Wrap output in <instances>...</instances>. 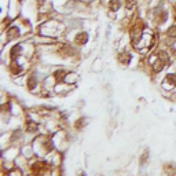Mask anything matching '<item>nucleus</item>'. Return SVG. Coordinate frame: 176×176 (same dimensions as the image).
Wrapping results in <instances>:
<instances>
[{"instance_id": "1", "label": "nucleus", "mask_w": 176, "mask_h": 176, "mask_svg": "<svg viewBox=\"0 0 176 176\" xmlns=\"http://www.w3.org/2000/svg\"><path fill=\"white\" fill-rule=\"evenodd\" d=\"M169 87V88H175L176 87V74H168L165 77L164 81V87Z\"/></svg>"}, {"instance_id": "2", "label": "nucleus", "mask_w": 176, "mask_h": 176, "mask_svg": "<svg viewBox=\"0 0 176 176\" xmlns=\"http://www.w3.org/2000/svg\"><path fill=\"white\" fill-rule=\"evenodd\" d=\"M87 40H88V36H87V33H79V36L76 37V43L79 44V46H83V44H85L87 43Z\"/></svg>"}, {"instance_id": "3", "label": "nucleus", "mask_w": 176, "mask_h": 176, "mask_svg": "<svg viewBox=\"0 0 176 176\" xmlns=\"http://www.w3.org/2000/svg\"><path fill=\"white\" fill-rule=\"evenodd\" d=\"M37 87V77L34 74H32L29 79H28V88L29 89H34Z\"/></svg>"}, {"instance_id": "4", "label": "nucleus", "mask_w": 176, "mask_h": 176, "mask_svg": "<svg viewBox=\"0 0 176 176\" xmlns=\"http://www.w3.org/2000/svg\"><path fill=\"white\" fill-rule=\"evenodd\" d=\"M129 61H131V56L128 55V54H121V55H120V62H123V63H125V65H128V63H129Z\"/></svg>"}, {"instance_id": "5", "label": "nucleus", "mask_w": 176, "mask_h": 176, "mask_svg": "<svg viewBox=\"0 0 176 176\" xmlns=\"http://www.w3.org/2000/svg\"><path fill=\"white\" fill-rule=\"evenodd\" d=\"M36 129H37V125H36V124L28 123V127H26V131H28V132H34Z\"/></svg>"}, {"instance_id": "6", "label": "nucleus", "mask_w": 176, "mask_h": 176, "mask_svg": "<svg viewBox=\"0 0 176 176\" xmlns=\"http://www.w3.org/2000/svg\"><path fill=\"white\" fill-rule=\"evenodd\" d=\"M85 124H87V123H85V118H80L79 123H76V128H83Z\"/></svg>"}, {"instance_id": "7", "label": "nucleus", "mask_w": 176, "mask_h": 176, "mask_svg": "<svg viewBox=\"0 0 176 176\" xmlns=\"http://www.w3.org/2000/svg\"><path fill=\"white\" fill-rule=\"evenodd\" d=\"M147 150H146V153H145V156H142V158H140V162H142V164H145V162L147 161V158H149V154H147Z\"/></svg>"}]
</instances>
